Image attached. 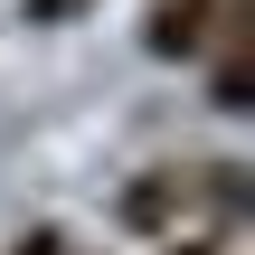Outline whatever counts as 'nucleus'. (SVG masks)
<instances>
[{
  "label": "nucleus",
  "instance_id": "5",
  "mask_svg": "<svg viewBox=\"0 0 255 255\" xmlns=\"http://www.w3.org/2000/svg\"><path fill=\"white\" fill-rule=\"evenodd\" d=\"M246 237H170V255H237Z\"/></svg>",
  "mask_w": 255,
  "mask_h": 255
},
{
  "label": "nucleus",
  "instance_id": "4",
  "mask_svg": "<svg viewBox=\"0 0 255 255\" xmlns=\"http://www.w3.org/2000/svg\"><path fill=\"white\" fill-rule=\"evenodd\" d=\"M0 255H76V237L38 218V227H19V237H9V246H0Z\"/></svg>",
  "mask_w": 255,
  "mask_h": 255
},
{
  "label": "nucleus",
  "instance_id": "1",
  "mask_svg": "<svg viewBox=\"0 0 255 255\" xmlns=\"http://www.w3.org/2000/svg\"><path fill=\"white\" fill-rule=\"evenodd\" d=\"M255 218V170L246 161H151L114 189V227L123 237H246Z\"/></svg>",
  "mask_w": 255,
  "mask_h": 255
},
{
  "label": "nucleus",
  "instance_id": "2",
  "mask_svg": "<svg viewBox=\"0 0 255 255\" xmlns=\"http://www.w3.org/2000/svg\"><path fill=\"white\" fill-rule=\"evenodd\" d=\"M246 19H255V0H151L142 9V47L161 66H208V47L227 28H246Z\"/></svg>",
  "mask_w": 255,
  "mask_h": 255
},
{
  "label": "nucleus",
  "instance_id": "3",
  "mask_svg": "<svg viewBox=\"0 0 255 255\" xmlns=\"http://www.w3.org/2000/svg\"><path fill=\"white\" fill-rule=\"evenodd\" d=\"M246 95H255V19L208 47V104L218 114H246Z\"/></svg>",
  "mask_w": 255,
  "mask_h": 255
}]
</instances>
